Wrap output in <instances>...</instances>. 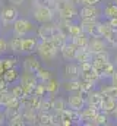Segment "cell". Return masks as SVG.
Here are the masks:
<instances>
[{
	"label": "cell",
	"instance_id": "obj_1",
	"mask_svg": "<svg viewBox=\"0 0 117 126\" xmlns=\"http://www.w3.org/2000/svg\"><path fill=\"white\" fill-rule=\"evenodd\" d=\"M35 51L38 53V56H40L43 60L51 62V60L56 59L58 50L56 48V46L51 43V40H41V41L37 44V50H35Z\"/></svg>",
	"mask_w": 117,
	"mask_h": 126
},
{
	"label": "cell",
	"instance_id": "obj_2",
	"mask_svg": "<svg viewBox=\"0 0 117 126\" xmlns=\"http://www.w3.org/2000/svg\"><path fill=\"white\" fill-rule=\"evenodd\" d=\"M12 27H13V34L18 37H25V35H29L31 32L35 31L34 24L28 19H24V18H18L12 24Z\"/></svg>",
	"mask_w": 117,
	"mask_h": 126
},
{
	"label": "cell",
	"instance_id": "obj_3",
	"mask_svg": "<svg viewBox=\"0 0 117 126\" xmlns=\"http://www.w3.org/2000/svg\"><path fill=\"white\" fill-rule=\"evenodd\" d=\"M54 18V10L45 4H37L35 10H34V19L38 24H47L51 22Z\"/></svg>",
	"mask_w": 117,
	"mask_h": 126
},
{
	"label": "cell",
	"instance_id": "obj_4",
	"mask_svg": "<svg viewBox=\"0 0 117 126\" xmlns=\"http://www.w3.org/2000/svg\"><path fill=\"white\" fill-rule=\"evenodd\" d=\"M56 10L58 12V16L60 19H73L76 15H78V10H76V6L69 3L67 0L66 1H56Z\"/></svg>",
	"mask_w": 117,
	"mask_h": 126
},
{
	"label": "cell",
	"instance_id": "obj_5",
	"mask_svg": "<svg viewBox=\"0 0 117 126\" xmlns=\"http://www.w3.org/2000/svg\"><path fill=\"white\" fill-rule=\"evenodd\" d=\"M18 15H19V12L15 6H4L0 12V21L4 27H9L18 19Z\"/></svg>",
	"mask_w": 117,
	"mask_h": 126
},
{
	"label": "cell",
	"instance_id": "obj_6",
	"mask_svg": "<svg viewBox=\"0 0 117 126\" xmlns=\"http://www.w3.org/2000/svg\"><path fill=\"white\" fill-rule=\"evenodd\" d=\"M81 27L87 35L98 37V18H82Z\"/></svg>",
	"mask_w": 117,
	"mask_h": 126
},
{
	"label": "cell",
	"instance_id": "obj_7",
	"mask_svg": "<svg viewBox=\"0 0 117 126\" xmlns=\"http://www.w3.org/2000/svg\"><path fill=\"white\" fill-rule=\"evenodd\" d=\"M87 47L92 54H95L102 50H107V43H105V40H101V37H92V40L88 41Z\"/></svg>",
	"mask_w": 117,
	"mask_h": 126
},
{
	"label": "cell",
	"instance_id": "obj_8",
	"mask_svg": "<svg viewBox=\"0 0 117 126\" xmlns=\"http://www.w3.org/2000/svg\"><path fill=\"white\" fill-rule=\"evenodd\" d=\"M37 44H38V40L35 37H31V35L22 37V53L25 54L34 53L37 50Z\"/></svg>",
	"mask_w": 117,
	"mask_h": 126
},
{
	"label": "cell",
	"instance_id": "obj_9",
	"mask_svg": "<svg viewBox=\"0 0 117 126\" xmlns=\"http://www.w3.org/2000/svg\"><path fill=\"white\" fill-rule=\"evenodd\" d=\"M98 111H100L98 109L91 107V106H88L87 109L84 107L82 110H79V114H81V120H82V123H85V125H91V122L94 120V117L97 116Z\"/></svg>",
	"mask_w": 117,
	"mask_h": 126
},
{
	"label": "cell",
	"instance_id": "obj_10",
	"mask_svg": "<svg viewBox=\"0 0 117 126\" xmlns=\"http://www.w3.org/2000/svg\"><path fill=\"white\" fill-rule=\"evenodd\" d=\"M76 50H78V47L70 41V43H64V46L58 50L60 53H61V56H63V59L64 60H75V54H76Z\"/></svg>",
	"mask_w": 117,
	"mask_h": 126
},
{
	"label": "cell",
	"instance_id": "obj_11",
	"mask_svg": "<svg viewBox=\"0 0 117 126\" xmlns=\"http://www.w3.org/2000/svg\"><path fill=\"white\" fill-rule=\"evenodd\" d=\"M54 31H56V25H51L50 22H47V24H41V27L37 30V35L41 40H50Z\"/></svg>",
	"mask_w": 117,
	"mask_h": 126
},
{
	"label": "cell",
	"instance_id": "obj_12",
	"mask_svg": "<svg viewBox=\"0 0 117 126\" xmlns=\"http://www.w3.org/2000/svg\"><path fill=\"white\" fill-rule=\"evenodd\" d=\"M101 15V9L95 4H84L81 9V18H98Z\"/></svg>",
	"mask_w": 117,
	"mask_h": 126
},
{
	"label": "cell",
	"instance_id": "obj_13",
	"mask_svg": "<svg viewBox=\"0 0 117 126\" xmlns=\"http://www.w3.org/2000/svg\"><path fill=\"white\" fill-rule=\"evenodd\" d=\"M40 67H41V62H40L35 56H28V57H25V60H24V70H28V72L35 73Z\"/></svg>",
	"mask_w": 117,
	"mask_h": 126
},
{
	"label": "cell",
	"instance_id": "obj_14",
	"mask_svg": "<svg viewBox=\"0 0 117 126\" xmlns=\"http://www.w3.org/2000/svg\"><path fill=\"white\" fill-rule=\"evenodd\" d=\"M87 103H88V106L101 110V103H102V95H101V93H98V91H89Z\"/></svg>",
	"mask_w": 117,
	"mask_h": 126
},
{
	"label": "cell",
	"instance_id": "obj_15",
	"mask_svg": "<svg viewBox=\"0 0 117 126\" xmlns=\"http://www.w3.org/2000/svg\"><path fill=\"white\" fill-rule=\"evenodd\" d=\"M66 104L69 106V109H72V110H78V111H79V110H82V109L85 107L87 101H85L79 94H76V95H72Z\"/></svg>",
	"mask_w": 117,
	"mask_h": 126
},
{
	"label": "cell",
	"instance_id": "obj_16",
	"mask_svg": "<svg viewBox=\"0 0 117 126\" xmlns=\"http://www.w3.org/2000/svg\"><path fill=\"white\" fill-rule=\"evenodd\" d=\"M64 73L69 79H78L81 76V67L78 63H69L64 67Z\"/></svg>",
	"mask_w": 117,
	"mask_h": 126
},
{
	"label": "cell",
	"instance_id": "obj_17",
	"mask_svg": "<svg viewBox=\"0 0 117 126\" xmlns=\"http://www.w3.org/2000/svg\"><path fill=\"white\" fill-rule=\"evenodd\" d=\"M51 43L56 46V48L57 50H60L63 46H64V43L67 41V35L64 34V32H61V31H58L57 28H56V31H54V34L51 35Z\"/></svg>",
	"mask_w": 117,
	"mask_h": 126
},
{
	"label": "cell",
	"instance_id": "obj_18",
	"mask_svg": "<svg viewBox=\"0 0 117 126\" xmlns=\"http://www.w3.org/2000/svg\"><path fill=\"white\" fill-rule=\"evenodd\" d=\"M75 60L78 63L82 62H91L92 60V53L88 50V47H79L75 54Z\"/></svg>",
	"mask_w": 117,
	"mask_h": 126
},
{
	"label": "cell",
	"instance_id": "obj_19",
	"mask_svg": "<svg viewBox=\"0 0 117 126\" xmlns=\"http://www.w3.org/2000/svg\"><path fill=\"white\" fill-rule=\"evenodd\" d=\"M19 81H21V85H31V87H35L38 82L35 73L28 72V70H25L22 75H19Z\"/></svg>",
	"mask_w": 117,
	"mask_h": 126
},
{
	"label": "cell",
	"instance_id": "obj_20",
	"mask_svg": "<svg viewBox=\"0 0 117 126\" xmlns=\"http://www.w3.org/2000/svg\"><path fill=\"white\" fill-rule=\"evenodd\" d=\"M117 107V101L113 98H108V97H102V103H101V110L107 114L113 113L114 109Z\"/></svg>",
	"mask_w": 117,
	"mask_h": 126
},
{
	"label": "cell",
	"instance_id": "obj_21",
	"mask_svg": "<svg viewBox=\"0 0 117 126\" xmlns=\"http://www.w3.org/2000/svg\"><path fill=\"white\" fill-rule=\"evenodd\" d=\"M3 79L7 82V85L16 82L19 79V73H18V69L16 67H10V69H6L4 73H3Z\"/></svg>",
	"mask_w": 117,
	"mask_h": 126
},
{
	"label": "cell",
	"instance_id": "obj_22",
	"mask_svg": "<svg viewBox=\"0 0 117 126\" xmlns=\"http://www.w3.org/2000/svg\"><path fill=\"white\" fill-rule=\"evenodd\" d=\"M51 120H53L51 111H40L37 114V125H51Z\"/></svg>",
	"mask_w": 117,
	"mask_h": 126
},
{
	"label": "cell",
	"instance_id": "obj_23",
	"mask_svg": "<svg viewBox=\"0 0 117 126\" xmlns=\"http://www.w3.org/2000/svg\"><path fill=\"white\" fill-rule=\"evenodd\" d=\"M7 47H10V50L13 53H22V37H18L15 35L9 43H7Z\"/></svg>",
	"mask_w": 117,
	"mask_h": 126
},
{
	"label": "cell",
	"instance_id": "obj_24",
	"mask_svg": "<svg viewBox=\"0 0 117 126\" xmlns=\"http://www.w3.org/2000/svg\"><path fill=\"white\" fill-rule=\"evenodd\" d=\"M22 116H24L25 125H34V123H37V113H35L34 109H24Z\"/></svg>",
	"mask_w": 117,
	"mask_h": 126
},
{
	"label": "cell",
	"instance_id": "obj_25",
	"mask_svg": "<svg viewBox=\"0 0 117 126\" xmlns=\"http://www.w3.org/2000/svg\"><path fill=\"white\" fill-rule=\"evenodd\" d=\"M100 93H101L102 97H108V98H113V100H116V101H117V87H116V85L102 87Z\"/></svg>",
	"mask_w": 117,
	"mask_h": 126
},
{
	"label": "cell",
	"instance_id": "obj_26",
	"mask_svg": "<svg viewBox=\"0 0 117 126\" xmlns=\"http://www.w3.org/2000/svg\"><path fill=\"white\" fill-rule=\"evenodd\" d=\"M45 90H47V94L53 97L58 90V81L54 78H50L48 81H45Z\"/></svg>",
	"mask_w": 117,
	"mask_h": 126
},
{
	"label": "cell",
	"instance_id": "obj_27",
	"mask_svg": "<svg viewBox=\"0 0 117 126\" xmlns=\"http://www.w3.org/2000/svg\"><path fill=\"white\" fill-rule=\"evenodd\" d=\"M7 120V123L10 126H24L25 125V120H24V116H22V111H19V113H16V114H13V116H10L9 119H6Z\"/></svg>",
	"mask_w": 117,
	"mask_h": 126
},
{
	"label": "cell",
	"instance_id": "obj_28",
	"mask_svg": "<svg viewBox=\"0 0 117 126\" xmlns=\"http://www.w3.org/2000/svg\"><path fill=\"white\" fill-rule=\"evenodd\" d=\"M53 98L54 97H48V98H44L43 97L38 110L40 111H53Z\"/></svg>",
	"mask_w": 117,
	"mask_h": 126
},
{
	"label": "cell",
	"instance_id": "obj_29",
	"mask_svg": "<svg viewBox=\"0 0 117 126\" xmlns=\"http://www.w3.org/2000/svg\"><path fill=\"white\" fill-rule=\"evenodd\" d=\"M88 41H89V38H88V35L84 32V34H81V35H76V37H72V43L79 48V47H87L88 46Z\"/></svg>",
	"mask_w": 117,
	"mask_h": 126
},
{
	"label": "cell",
	"instance_id": "obj_30",
	"mask_svg": "<svg viewBox=\"0 0 117 126\" xmlns=\"http://www.w3.org/2000/svg\"><path fill=\"white\" fill-rule=\"evenodd\" d=\"M81 79H85V81H91V82H97L100 79V76L94 72V69H89V70H84L81 72Z\"/></svg>",
	"mask_w": 117,
	"mask_h": 126
},
{
	"label": "cell",
	"instance_id": "obj_31",
	"mask_svg": "<svg viewBox=\"0 0 117 126\" xmlns=\"http://www.w3.org/2000/svg\"><path fill=\"white\" fill-rule=\"evenodd\" d=\"M108 123V117H107V113H97V116L94 117V120L91 122V125H95V126H101V125H107Z\"/></svg>",
	"mask_w": 117,
	"mask_h": 126
},
{
	"label": "cell",
	"instance_id": "obj_32",
	"mask_svg": "<svg viewBox=\"0 0 117 126\" xmlns=\"http://www.w3.org/2000/svg\"><path fill=\"white\" fill-rule=\"evenodd\" d=\"M35 76H37V79H38L40 82H45V81H48V79L51 78V72L47 70V69H44V67H40V69L35 72Z\"/></svg>",
	"mask_w": 117,
	"mask_h": 126
},
{
	"label": "cell",
	"instance_id": "obj_33",
	"mask_svg": "<svg viewBox=\"0 0 117 126\" xmlns=\"http://www.w3.org/2000/svg\"><path fill=\"white\" fill-rule=\"evenodd\" d=\"M66 109V101L61 98H53V111L56 113H61Z\"/></svg>",
	"mask_w": 117,
	"mask_h": 126
},
{
	"label": "cell",
	"instance_id": "obj_34",
	"mask_svg": "<svg viewBox=\"0 0 117 126\" xmlns=\"http://www.w3.org/2000/svg\"><path fill=\"white\" fill-rule=\"evenodd\" d=\"M81 34H84V30H82V27L81 25H76V24H70V27H69V31H67V37H76V35H81Z\"/></svg>",
	"mask_w": 117,
	"mask_h": 126
},
{
	"label": "cell",
	"instance_id": "obj_35",
	"mask_svg": "<svg viewBox=\"0 0 117 126\" xmlns=\"http://www.w3.org/2000/svg\"><path fill=\"white\" fill-rule=\"evenodd\" d=\"M47 94V90H45V82H37V85H35V88H34V95H37V97H44V95Z\"/></svg>",
	"mask_w": 117,
	"mask_h": 126
},
{
	"label": "cell",
	"instance_id": "obj_36",
	"mask_svg": "<svg viewBox=\"0 0 117 126\" xmlns=\"http://www.w3.org/2000/svg\"><path fill=\"white\" fill-rule=\"evenodd\" d=\"M104 15H105L108 19H111V18H116V16H117V4H116V3H111V4H108V6L104 9Z\"/></svg>",
	"mask_w": 117,
	"mask_h": 126
},
{
	"label": "cell",
	"instance_id": "obj_37",
	"mask_svg": "<svg viewBox=\"0 0 117 126\" xmlns=\"http://www.w3.org/2000/svg\"><path fill=\"white\" fill-rule=\"evenodd\" d=\"M66 91H79L81 88V79H69V82L66 84Z\"/></svg>",
	"mask_w": 117,
	"mask_h": 126
},
{
	"label": "cell",
	"instance_id": "obj_38",
	"mask_svg": "<svg viewBox=\"0 0 117 126\" xmlns=\"http://www.w3.org/2000/svg\"><path fill=\"white\" fill-rule=\"evenodd\" d=\"M66 110H67V114H69V117H70V120H72V125H73V123H78V125L82 123L81 114H79L78 110H72V109H66Z\"/></svg>",
	"mask_w": 117,
	"mask_h": 126
},
{
	"label": "cell",
	"instance_id": "obj_39",
	"mask_svg": "<svg viewBox=\"0 0 117 126\" xmlns=\"http://www.w3.org/2000/svg\"><path fill=\"white\" fill-rule=\"evenodd\" d=\"M12 97H13V95L10 94L9 90H3V91H0V107H4V106L10 101Z\"/></svg>",
	"mask_w": 117,
	"mask_h": 126
},
{
	"label": "cell",
	"instance_id": "obj_40",
	"mask_svg": "<svg viewBox=\"0 0 117 126\" xmlns=\"http://www.w3.org/2000/svg\"><path fill=\"white\" fill-rule=\"evenodd\" d=\"M92 59L100 60V62H110V54H108L107 50H102V51H100V53L92 54Z\"/></svg>",
	"mask_w": 117,
	"mask_h": 126
},
{
	"label": "cell",
	"instance_id": "obj_41",
	"mask_svg": "<svg viewBox=\"0 0 117 126\" xmlns=\"http://www.w3.org/2000/svg\"><path fill=\"white\" fill-rule=\"evenodd\" d=\"M1 62H3V67H4V70L18 66V59H16V57H6V59H3Z\"/></svg>",
	"mask_w": 117,
	"mask_h": 126
},
{
	"label": "cell",
	"instance_id": "obj_42",
	"mask_svg": "<svg viewBox=\"0 0 117 126\" xmlns=\"http://www.w3.org/2000/svg\"><path fill=\"white\" fill-rule=\"evenodd\" d=\"M116 70V67H114V64L111 62H107L105 64V67H104V72H102V76L101 78H111V75H113V72Z\"/></svg>",
	"mask_w": 117,
	"mask_h": 126
},
{
	"label": "cell",
	"instance_id": "obj_43",
	"mask_svg": "<svg viewBox=\"0 0 117 126\" xmlns=\"http://www.w3.org/2000/svg\"><path fill=\"white\" fill-rule=\"evenodd\" d=\"M94 82H91V81H85V79H81V88L79 90H82V91H87V93H89V91H92V88H94Z\"/></svg>",
	"mask_w": 117,
	"mask_h": 126
},
{
	"label": "cell",
	"instance_id": "obj_44",
	"mask_svg": "<svg viewBox=\"0 0 117 126\" xmlns=\"http://www.w3.org/2000/svg\"><path fill=\"white\" fill-rule=\"evenodd\" d=\"M10 94L13 95V97H16V98H21L24 93H22V85L19 84V85H15V87H12L10 88Z\"/></svg>",
	"mask_w": 117,
	"mask_h": 126
},
{
	"label": "cell",
	"instance_id": "obj_45",
	"mask_svg": "<svg viewBox=\"0 0 117 126\" xmlns=\"http://www.w3.org/2000/svg\"><path fill=\"white\" fill-rule=\"evenodd\" d=\"M7 51V41L4 38H0V56Z\"/></svg>",
	"mask_w": 117,
	"mask_h": 126
},
{
	"label": "cell",
	"instance_id": "obj_46",
	"mask_svg": "<svg viewBox=\"0 0 117 126\" xmlns=\"http://www.w3.org/2000/svg\"><path fill=\"white\" fill-rule=\"evenodd\" d=\"M3 90H7V82L3 79V76L0 78V91H3Z\"/></svg>",
	"mask_w": 117,
	"mask_h": 126
},
{
	"label": "cell",
	"instance_id": "obj_47",
	"mask_svg": "<svg viewBox=\"0 0 117 126\" xmlns=\"http://www.w3.org/2000/svg\"><path fill=\"white\" fill-rule=\"evenodd\" d=\"M111 82H113V85L117 87V69L113 72V75H111Z\"/></svg>",
	"mask_w": 117,
	"mask_h": 126
},
{
	"label": "cell",
	"instance_id": "obj_48",
	"mask_svg": "<svg viewBox=\"0 0 117 126\" xmlns=\"http://www.w3.org/2000/svg\"><path fill=\"white\" fill-rule=\"evenodd\" d=\"M100 0H82V4H97Z\"/></svg>",
	"mask_w": 117,
	"mask_h": 126
},
{
	"label": "cell",
	"instance_id": "obj_49",
	"mask_svg": "<svg viewBox=\"0 0 117 126\" xmlns=\"http://www.w3.org/2000/svg\"><path fill=\"white\" fill-rule=\"evenodd\" d=\"M9 3H12L13 6H19V4L24 3V0H9Z\"/></svg>",
	"mask_w": 117,
	"mask_h": 126
},
{
	"label": "cell",
	"instance_id": "obj_50",
	"mask_svg": "<svg viewBox=\"0 0 117 126\" xmlns=\"http://www.w3.org/2000/svg\"><path fill=\"white\" fill-rule=\"evenodd\" d=\"M110 24H111V27H113V28H116V30H117V16L110 19Z\"/></svg>",
	"mask_w": 117,
	"mask_h": 126
},
{
	"label": "cell",
	"instance_id": "obj_51",
	"mask_svg": "<svg viewBox=\"0 0 117 126\" xmlns=\"http://www.w3.org/2000/svg\"><path fill=\"white\" fill-rule=\"evenodd\" d=\"M6 120V116H4V111H0V125H3Z\"/></svg>",
	"mask_w": 117,
	"mask_h": 126
},
{
	"label": "cell",
	"instance_id": "obj_52",
	"mask_svg": "<svg viewBox=\"0 0 117 126\" xmlns=\"http://www.w3.org/2000/svg\"><path fill=\"white\" fill-rule=\"evenodd\" d=\"M67 1L72 3V4H75V6H76V4H82V0H67Z\"/></svg>",
	"mask_w": 117,
	"mask_h": 126
},
{
	"label": "cell",
	"instance_id": "obj_53",
	"mask_svg": "<svg viewBox=\"0 0 117 126\" xmlns=\"http://www.w3.org/2000/svg\"><path fill=\"white\" fill-rule=\"evenodd\" d=\"M3 73H4V67H3V62L0 60V78L3 76Z\"/></svg>",
	"mask_w": 117,
	"mask_h": 126
},
{
	"label": "cell",
	"instance_id": "obj_54",
	"mask_svg": "<svg viewBox=\"0 0 117 126\" xmlns=\"http://www.w3.org/2000/svg\"><path fill=\"white\" fill-rule=\"evenodd\" d=\"M113 114H114V117H116V119H117V107H116V109H114V111H113Z\"/></svg>",
	"mask_w": 117,
	"mask_h": 126
},
{
	"label": "cell",
	"instance_id": "obj_55",
	"mask_svg": "<svg viewBox=\"0 0 117 126\" xmlns=\"http://www.w3.org/2000/svg\"><path fill=\"white\" fill-rule=\"evenodd\" d=\"M114 64H116V67H117V57H116V60H114Z\"/></svg>",
	"mask_w": 117,
	"mask_h": 126
},
{
	"label": "cell",
	"instance_id": "obj_56",
	"mask_svg": "<svg viewBox=\"0 0 117 126\" xmlns=\"http://www.w3.org/2000/svg\"><path fill=\"white\" fill-rule=\"evenodd\" d=\"M113 1H114V3H116V4H117V0H113Z\"/></svg>",
	"mask_w": 117,
	"mask_h": 126
}]
</instances>
